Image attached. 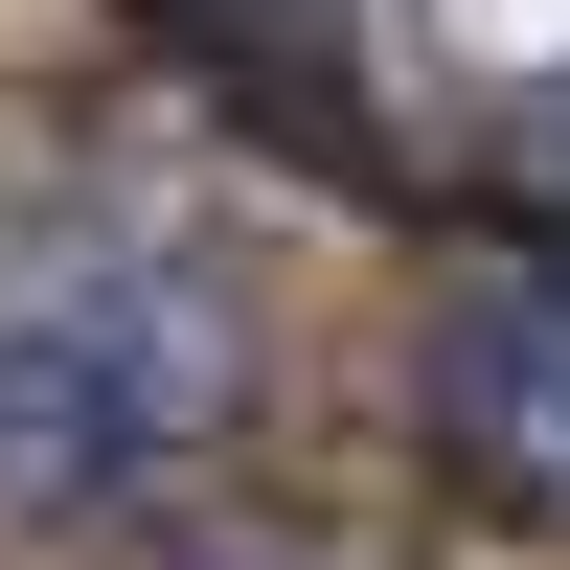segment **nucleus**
<instances>
[{"label":"nucleus","mask_w":570,"mask_h":570,"mask_svg":"<svg viewBox=\"0 0 570 570\" xmlns=\"http://www.w3.org/2000/svg\"><path fill=\"white\" fill-rule=\"evenodd\" d=\"M228 389V320L183 274H69V297L0 320V502H91L137 456H183Z\"/></svg>","instance_id":"1"},{"label":"nucleus","mask_w":570,"mask_h":570,"mask_svg":"<svg viewBox=\"0 0 570 570\" xmlns=\"http://www.w3.org/2000/svg\"><path fill=\"white\" fill-rule=\"evenodd\" d=\"M411 411H434L456 480H502V502H548V525H570V252L456 274L434 343H411Z\"/></svg>","instance_id":"2"}]
</instances>
